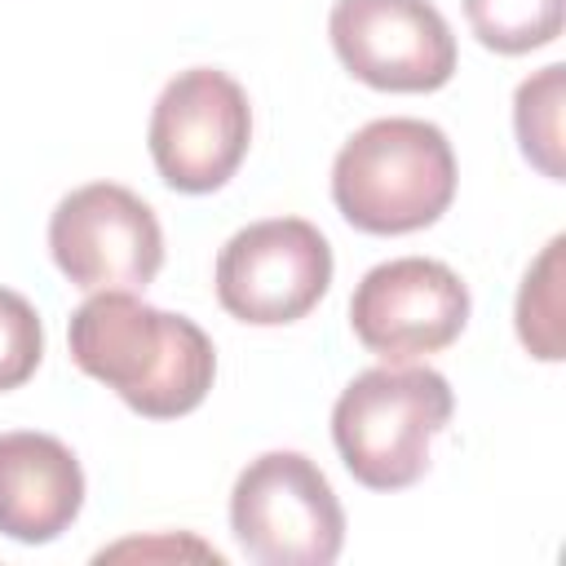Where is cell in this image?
Wrapping results in <instances>:
<instances>
[{
  "label": "cell",
  "mask_w": 566,
  "mask_h": 566,
  "mask_svg": "<svg viewBox=\"0 0 566 566\" xmlns=\"http://www.w3.org/2000/svg\"><path fill=\"white\" fill-rule=\"evenodd\" d=\"M66 345L84 376L102 380L150 420L195 411L217 376L208 332L186 314L146 305L137 292H93L71 314Z\"/></svg>",
  "instance_id": "1"
},
{
  "label": "cell",
  "mask_w": 566,
  "mask_h": 566,
  "mask_svg": "<svg viewBox=\"0 0 566 566\" xmlns=\"http://www.w3.org/2000/svg\"><path fill=\"white\" fill-rule=\"evenodd\" d=\"M332 199L363 234L424 230L455 199V150L429 119H371L340 146L332 164Z\"/></svg>",
  "instance_id": "2"
},
{
  "label": "cell",
  "mask_w": 566,
  "mask_h": 566,
  "mask_svg": "<svg viewBox=\"0 0 566 566\" xmlns=\"http://www.w3.org/2000/svg\"><path fill=\"white\" fill-rule=\"evenodd\" d=\"M455 394L442 371L385 363L354 376L332 407V442L367 491H402L424 478L433 438L451 424Z\"/></svg>",
  "instance_id": "3"
},
{
  "label": "cell",
  "mask_w": 566,
  "mask_h": 566,
  "mask_svg": "<svg viewBox=\"0 0 566 566\" xmlns=\"http://www.w3.org/2000/svg\"><path fill=\"white\" fill-rule=\"evenodd\" d=\"M230 531L261 566H327L345 544V509L310 455L265 451L234 478Z\"/></svg>",
  "instance_id": "4"
},
{
  "label": "cell",
  "mask_w": 566,
  "mask_h": 566,
  "mask_svg": "<svg viewBox=\"0 0 566 566\" xmlns=\"http://www.w3.org/2000/svg\"><path fill=\"white\" fill-rule=\"evenodd\" d=\"M150 159L164 186L181 195L221 190L252 142V106L239 80L217 66H190L172 75L150 111Z\"/></svg>",
  "instance_id": "5"
},
{
  "label": "cell",
  "mask_w": 566,
  "mask_h": 566,
  "mask_svg": "<svg viewBox=\"0 0 566 566\" xmlns=\"http://www.w3.org/2000/svg\"><path fill=\"white\" fill-rule=\"evenodd\" d=\"M332 287V243L305 217L252 221L217 256V301L252 327L305 318Z\"/></svg>",
  "instance_id": "6"
},
{
  "label": "cell",
  "mask_w": 566,
  "mask_h": 566,
  "mask_svg": "<svg viewBox=\"0 0 566 566\" xmlns=\"http://www.w3.org/2000/svg\"><path fill=\"white\" fill-rule=\"evenodd\" d=\"M49 252L84 292H142L164 265V230L128 186L88 181L53 208Z\"/></svg>",
  "instance_id": "7"
},
{
  "label": "cell",
  "mask_w": 566,
  "mask_h": 566,
  "mask_svg": "<svg viewBox=\"0 0 566 566\" xmlns=\"http://www.w3.org/2000/svg\"><path fill=\"white\" fill-rule=\"evenodd\" d=\"M327 35L340 66L380 93H433L455 75V35L429 0H336Z\"/></svg>",
  "instance_id": "8"
},
{
  "label": "cell",
  "mask_w": 566,
  "mask_h": 566,
  "mask_svg": "<svg viewBox=\"0 0 566 566\" xmlns=\"http://www.w3.org/2000/svg\"><path fill=\"white\" fill-rule=\"evenodd\" d=\"M469 323V287L433 256L371 265L349 296L354 336L385 363H416L447 349Z\"/></svg>",
  "instance_id": "9"
},
{
  "label": "cell",
  "mask_w": 566,
  "mask_h": 566,
  "mask_svg": "<svg viewBox=\"0 0 566 566\" xmlns=\"http://www.w3.org/2000/svg\"><path fill=\"white\" fill-rule=\"evenodd\" d=\"M84 509V469L75 451L35 429L0 433V535L18 544L57 539Z\"/></svg>",
  "instance_id": "10"
},
{
  "label": "cell",
  "mask_w": 566,
  "mask_h": 566,
  "mask_svg": "<svg viewBox=\"0 0 566 566\" xmlns=\"http://www.w3.org/2000/svg\"><path fill=\"white\" fill-rule=\"evenodd\" d=\"M562 102H566V66L562 62L522 80L517 97H513V128H517L522 155L553 181L566 177V164H562V146H566L562 142Z\"/></svg>",
  "instance_id": "11"
},
{
  "label": "cell",
  "mask_w": 566,
  "mask_h": 566,
  "mask_svg": "<svg viewBox=\"0 0 566 566\" xmlns=\"http://www.w3.org/2000/svg\"><path fill=\"white\" fill-rule=\"evenodd\" d=\"M562 256H566V239H548L544 252L531 261L522 287H517V340L526 345V354L544 358V363H562L566 345H562Z\"/></svg>",
  "instance_id": "12"
},
{
  "label": "cell",
  "mask_w": 566,
  "mask_h": 566,
  "mask_svg": "<svg viewBox=\"0 0 566 566\" xmlns=\"http://www.w3.org/2000/svg\"><path fill=\"white\" fill-rule=\"evenodd\" d=\"M464 18L478 44H486L491 53L517 57L562 35L566 0H464Z\"/></svg>",
  "instance_id": "13"
},
{
  "label": "cell",
  "mask_w": 566,
  "mask_h": 566,
  "mask_svg": "<svg viewBox=\"0 0 566 566\" xmlns=\"http://www.w3.org/2000/svg\"><path fill=\"white\" fill-rule=\"evenodd\" d=\"M40 358H44V327L35 305L22 292L0 287V394L27 385Z\"/></svg>",
  "instance_id": "14"
}]
</instances>
